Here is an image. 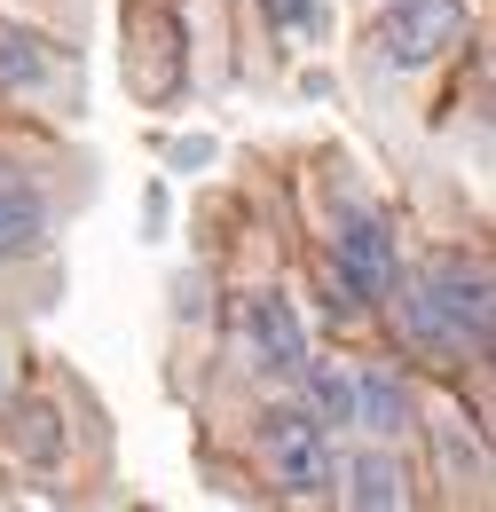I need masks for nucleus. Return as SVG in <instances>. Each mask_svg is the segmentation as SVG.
Wrapping results in <instances>:
<instances>
[{
    "instance_id": "nucleus-6",
    "label": "nucleus",
    "mask_w": 496,
    "mask_h": 512,
    "mask_svg": "<svg viewBox=\"0 0 496 512\" xmlns=\"http://www.w3.org/2000/svg\"><path fill=\"white\" fill-rule=\"evenodd\" d=\"M410 418H418L410 379H402L394 363H355V426H371L378 442H402Z\"/></svg>"
},
{
    "instance_id": "nucleus-4",
    "label": "nucleus",
    "mask_w": 496,
    "mask_h": 512,
    "mask_svg": "<svg viewBox=\"0 0 496 512\" xmlns=\"http://www.w3.org/2000/svg\"><path fill=\"white\" fill-rule=\"evenodd\" d=\"M260 457H268L284 497H323L331 489V426H315L308 410H276L268 434H260Z\"/></svg>"
},
{
    "instance_id": "nucleus-2",
    "label": "nucleus",
    "mask_w": 496,
    "mask_h": 512,
    "mask_svg": "<svg viewBox=\"0 0 496 512\" xmlns=\"http://www.w3.org/2000/svg\"><path fill=\"white\" fill-rule=\"evenodd\" d=\"M331 276H339L347 308H378V300L402 284V245H394L386 213L363 205V197L339 205V229H331Z\"/></svg>"
},
{
    "instance_id": "nucleus-9",
    "label": "nucleus",
    "mask_w": 496,
    "mask_h": 512,
    "mask_svg": "<svg viewBox=\"0 0 496 512\" xmlns=\"http://www.w3.org/2000/svg\"><path fill=\"white\" fill-rule=\"evenodd\" d=\"M48 221H56V213H48V197L0 174V260L24 253V245H40V237H48Z\"/></svg>"
},
{
    "instance_id": "nucleus-8",
    "label": "nucleus",
    "mask_w": 496,
    "mask_h": 512,
    "mask_svg": "<svg viewBox=\"0 0 496 512\" xmlns=\"http://www.w3.org/2000/svg\"><path fill=\"white\" fill-rule=\"evenodd\" d=\"M0 87H8V95H48V87H56V56H48V40L0 24Z\"/></svg>"
},
{
    "instance_id": "nucleus-1",
    "label": "nucleus",
    "mask_w": 496,
    "mask_h": 512,
    "mask_svg": "<svg viewBox=\"0 0 496 512\" xmlns=\"http://www.w3.org/2000/svg\"><path fill=\"white\" fill-rule=\"evenodd\" d=\"M489 260L481 253H434L410 292H402V316H410V339L434 347V355H489V331H496V308H489Z\"/></svg>"
},
{
    "instance_id": "nucleus-10",
    "label": "nucleus",
    "mask_w": 496,
    "mask_h": 512,
    "mask_svg": "<svg viewBox=\"0 0 496 512\" xmlns=\"http://www.w3.org/2000/svg\"><path fill=\"white\" fill-rule=\"evenodd\" d=\"M300 379H308V418L315 426H355V371H339V363H300Z\"/></svg>"
},
{
    "instance_id": "nucleus-5",
    "label": "nucleus",
    "mask_w": 496,
    "mask_h": 512,
    "mask_svg": "<svg viewBox=\"0 0 496 512\" xmlns=\"http://www.w3.org/2000/svg\"><path fill=\"white\" fill-rule=\"evenodd\" d=\"M237 339H245L252 371H268V379H300V363H308V331H300V316H292L284 292L237 300Z\"/></svg>"
},
{
    "instance_id": "nucleus-3",
    "label": "nucleus",
    "mask_w": 496,
    "mask_h": 512,
    "mask_svg": "<svg viewBox=\"0 0 496 512\" xmlns=\"http://www.w3.org/2000/svg\"><path fill=\"white\" fill-rule=\"evenodd\" d=\"M457 40H465V0H394V16L378 24V64L418 71L449 56Z\"/></svg>"
},
{
    "instance_id": "nucleus-13",
    "label": "nucleus",
    "mask_w": 496,
    "mask_h": 512,
    "mask_svg": "<svg viewBox=\"0 0 496 512\" xmlns=\"http://www.w3.org/2000/svg\"><path fill=\"white\" fill-rule=\"evenodd\" d=\"M260 8H268L276 32H308L315 16H323V0H260Z\"/></svg>"
},
{
    "instance_id": "nucleus-14",
    "label": "nucleus",
    "mask_w": 496,
    "mask_h": 512,
    "mask_svg": "<svg viewBox=\"0 0 496 512\" xmlns=\"http://www.w3.org/2000/svg\"><path fill=\"white\" fill-rule=\"evenodd\" d=\"M0 394H8V355H0Z\"/></svg>"
},
{
    "instance_id": "nucleus-7",
    "label": "nucleus",
    "mask_w": 496,
    "mask_h": 512,
    "mask_svg": "<svg viewBox=\"0 0 496 512\" xmlns=\"http://www.w3.org/2000/svg\"><path fill=\"white\" fill-rule=\"evenodd\" d=\"M331 481H347V505H363V512H394V505L418 497V489H410V465H402L394 449H363V457L331 465Z\"/></svg>"
},
{
    "instance_id": "nucleus-12",
    "label": "nucleus",
    "mask_w": 496,
    "mask_h": 512,
    "mask_svg": "<svg viewBox=\"0 0 496 512\" xmlns=\"http://www.w3.org/2000/svg\"><path fill=\"white\" fill-rule=\"evenodd\" d=\"M8 449H16L24 465H56V457H63L56 410H24V418H16V434H8Z\"/></svg>"
},
{
    "instance_id": "nucleus-11",
    "label": "nucleus",
    "mask_w": 496,
    "mask_h": 512,
    "mask_svg": "<svg viewBox=\"0 0 496 512\" xmlns=\"http://www.w3.org/2000/svg\"><path fill=\"white\" fill-rule=\"evenodd\" d=\"M434 442H441V465H449V481H465V489H489V457H481V442H473L457 418H441Z\"/></svg>"
}]
</instances>
